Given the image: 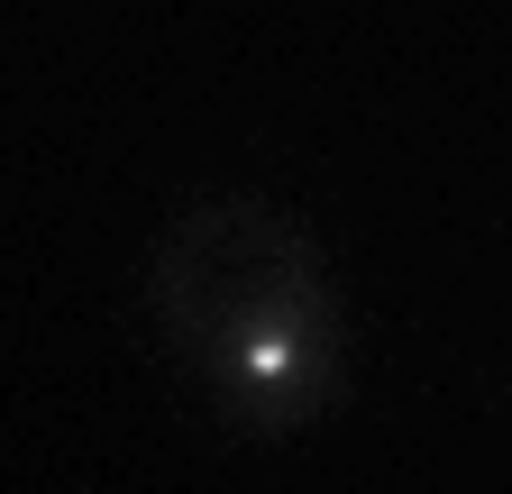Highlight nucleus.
I'll list each match as a JSON object with an SVG mask.
<instances>
[{"instance_id":"obj_1","label":"nucleus","mask_w":512,"mask_h":494,"mask_svg":"<svg viewBox=\"0 0 512 494\" xmlns=\"http://www.w3.org/2000/svg\"><path fill=\"white\" fill-rule=\"evenodd\" d=\"M147 302L174 357L247 430H302L339 394V293L320 247L266 202H192L147 257Z\"/></svg>"}]
</instances>
